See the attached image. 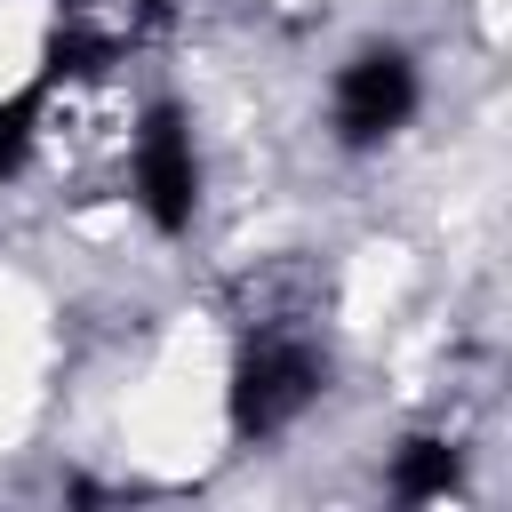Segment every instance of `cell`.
I'll list each match as a JSON object with an SVG mask.
<instances>
[{"label":"cell","mask_w":512,"mask_h":512,"mask_svg":"<svg viewBox=\"0 0 512 512\" xmlns=\"http://www.w3.org/2000/svg\"><path fill=\"white\" fill-rule=\"evenodd\" d=\"M320 384H328V368H320L312 344H296V336H256V344L232 360V392H224L232 432H240V440H272L280 424H296V416L320 400Z\"/></svg>","instance_id":"cell-1"},{"label":"cell","mask_w":512,"mask_h":512,"mask_svg":"<svg viewBox=\"0 0 512 512\" xmlns=\"http://www.w3.org/2000/svg\"><path fill=\"white\" fill-rule=\"evenodd\" d=\"M136 208L152 216V232H192V208H200V160H192V128L184 112L160 96L136 128Z\"/></svg>","instance_id":"cell-2"},{"label":"cell","mask_w":512,"mask_h":512,"mask_svg":"<svg viewBox=\"0 0 512 512\" xmlns=\"http://www.w3.org/2000/svg\"><path fill=\"white\" fill-rule=\"evenodd\" d=\"M408 112H416V64H408V48H360L336 72V144L368 152L392 128H408Z\"/></svg>","instance_id":"cell-3"},{"label":"cell","mask_w":512,"mask_h":512,"mask_svg":"<svg viewBox=\"0 0 512 512\" xmlns=\"http://www.w3.org/2000/svg\"><path fill=\"white\" fill-rule=\"evenodd\" d=\"M456 448L440 440V432H416V440H400V456H392V496L400 504H432V496H448L456 488Z\"/></svg>","instance_id":"cell-4"},{"label":"cell","mask_w":512,"mask_h":512,"mask_svg":"<svg viewBox=\"0 0 512 512\" xmlns=\"http://www.w3.org/2000/svg\"><path fill=\"white\" fill-rule=\"evenodd\" d=\"M112 56H120V48H112L104 32H88L80 8H72V16L48 32V48H40V80H88V72H104Z\"/></svg>","instance_id":"cell-5"},{"label":"cell","mask_w":512,"mask_h":512,"mask_svg":"<svg viewBox=\"0 0 512 512\" xmlns=\"http://www.w3.org/2000/svg\"><path fill=\"white\" fill-rule=\"evenodd\" d=\"M40 104H48V80L0 96V184L24 176V160H32V128H40Z\"/></svg>","instance_id":"cell-6"}]
</instances>
